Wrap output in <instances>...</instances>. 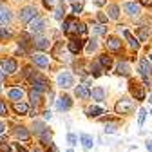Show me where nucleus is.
Instances as JSON below:
<instances>
[{
    "instance_id": "nucleus-1",
    "label": "nucleus",
    "mask_w": 152,
    "mask_h": 152,
    "mask_svg": "<svg viewBox=\"0 0 152 152\" xmlns=\"http://www.w3.org/2000/svg\"><path fill=\"white\" fill-rule=\"evenodd\" d=\"M29 80H31V83H33V89L38 91V92H44V91L49 89V82H47V78H45V76H42L40 72L29 74Z\"/></svg>"
},
{
    "instance_id": "nucleus-2",
    "label": "nucleus",
    "mask_w": 152,
    "mask_h": 152,
    "mask_svg": "<svg viewBox=\"0 0 152 152\" xmlns=\"http://www.w3.org/2000/svg\"><path fill=\"white\" fill-rule=\"evenodd\" d=\"M44 29H45V20L42 16H34L33 20L29 22V33H33V34L42 33Z\"/></svg>"
},
{
    "instance_id": "nucleus-3",
    "label": "nucleus",
    "mask_w": 152,
    "mask_h": 152,
    "mask_svg": "<svg viewBox=\"0 0 152 152\" xmlns=\"http://www.w3.org/2000/svg\"><path fill=\"white\" fill-rule=\"evenodd\" d=\"M116 112L118 114H129V112H132V109H134V105H132V102L130 100H127V98H121L118 103H116Z\"/></svg>"
},
{
    "instance_id": "nucleus-4",
    "label": "nucleus",
    "mask_w": 152,
    "mask_h": 152,
    "mask_svg": "<svg viewBox=\"0 0 152 152\" xmlns=\"http://www.w3.org/2000/svg\"><path fill=\"white\" fill-rule=\"evenodd\" d=\"M34 16H38L36 15V9L33 7V6H26L22 11H20V22H24V24H29Z\"/></svg>"
},
{
    "instance_id": "nucleus-5",
    "label": "nucleus",
    "mask_w": 152,
    "mask_h": 152,
    "mask_svg": "<svg viewBox=\"0 0 152 152\" xmlns=\"http://www.w3.org/2000/svg\"><path fill=\"white\" fill-rule=\"evenodd\" d=\"M58 85L62 87V89H69V87H72L74 85V80H72V74L71 72H60L58 74Z\"/></svg>"
},
{
    "instance_id": "nucleus-6",
    "label": "nucleus",
    "mask_w": 152,
    "mask_h": 152,
    "mask_svg": "<svg viewBox=\"0 0 152 152\" xmlns=\"http://www.w3.org/2000/svg\"><path fill=\"white\" fill-rule=\"evenodd\" d=\"M140 72L143 78H148V76L152 74V62L148 58H141L140 60Z\"/></svg>"
},
{
    "instance_id": "nucleus-7",
    "label": "nucleus",
    "mask_w": 152,
    "mask_h": 152,
    "mask_svg": "<svg viewBox=\"0 0 152 152\" xmlns=\"http://www.w3.org/2000/svg\"><path fill=\"white\" fill-rule=\"evenodd\" d=\"M33 44H34V47L38 49V51H45V49H49V38L47 36H34V40H33Z\"/></svg>"
},
{
    "instance_id": "nucleus-8",
    "label": "nucleus",
    "mask_w": 152,
    "mask_h": 152,
    "mask_svg": "<svg viewBox=\"0 0 152 152\" xmlns=\"http://www.w3.org/2000/svg\"><path fill=\"white\" fill-rule=\"evenodd\" d=\"M74 94H76V96H78L80 100H89V98H91V91H89V87L83 85V83L74 89Z\"/></svg>"
},
{
    "instance_id": "nucleus-9",
    "label": "nucleus",
    "mask_w": 152,
    "mask_h": 152,
    "mask_svg": "<svg viewBox=\"0 0 152 152\" xmlns=\"http://www.w3.org/2000/svg\"><path fill=\"white\" fill-rule=\"evenodd\" d=\"M125 11H127L130 16H140V13H141V6L136 4V2H127V4H125Z\"/></svg>"
},
{
    "instance_id": "nucleus-10",
    "label": "nucleus",
    "mask_w": 152,
    "mask_h": 152,
    "mask_svg": "<svg viewBox=\"0 0 152 152\" xmlns=\"http://www.w3.org/2000/svg\"><path fill=\"white\" fill-rule=\"evenodd\" d=\"M33 62L38 65V67H49L51 65V62H49V56H45V54H34L33 56Z\"/></svg>"
},
{
    "instance_id": "nucleus-11",
    "label": "nucleus",
    "mask_w": 152,
    "mask_h": 152,
    "mask_svg": "<svg viewBox=\"0 0 152 152\" xmlns=\"http://www.w3.org/2000/svg\"><path fill=\"white\" fill-rule=\"evenodd\" d=\"M9 22H11V11H9V7L2 6L0 7V26H6Z\"/></svg>"
},
{
    "instance_id": "nucleus-12",
    "label": "nucleus",
    "mask_w": 152,
    "mask_h": 152,
    "mask_svg": "<svg viewBox=\"0 0 152 152\" xmlns=\"http://www.w3.org/2000/svg\"><path fill=\"white\" fill-rule=\"evenodd\" d=\"M2 69H4V72L13 74V72H16V62L13 58H7V60L2 62Z\"/></svg>"
},
{
    "instance_id": "nucleus-13",
    "label": "nucleus",
    "mask_w": 152,
    "mask_h": 152,
    "mask_svg": "<svg viewBox=\"0 0 152 152\" xmlns=\"http://www.w3.org/2000/svg\"><path fill=\"white\" fill-rule=\"evenodd\" d=\"M132 87H130V92H132V96H134L136 100H145V91H143V87H138L134 82L130 83Z\"/></svg>"
},
{
    "instance_id": "nucleus-14",
    "label": "nucleus",
    "mask_w": 152,
    "mask_h": 152,
    "mask_svg": "<svg viewBox=\"0 0 152 152\" xmlns=\"http://www.w3.org/2000/svg\"><path fill=\"white\" fill-rule=\"evenodd\" d=\"M91 96H92V100H96V102H103L105 100V91L102 87H94L91 91Z\"/></svg>"
},
{
    "instance_id": "nucleus-15",
    "label": "nucleus",
    "mask_w": 152,
    "mask_h": 152,
    "mask_svg": "<svg viewBox=\"0 0 152 152\" xmlns=\"http://www.w3.org/2000/svg\"><path fill=\"white\" fill-rule=\"evenodd\" d=\"M15 136H16L18 140H22V141H27V140H29V130H27L26 127H16V129H15Z\"/></svg>"
},
{
    "instance_id": "nucleus-16",
    "label": "nucleus",
    "mask_w": 152,
    "mask_h": 152,
    "mask_svg": "<svg viewBox=\"0 0 152 152\" xmlns=\"http://www.w3.org/2000/svg\"><path fill=\"white\" fill-rule=\"evenodd\" d=\"M56 107H58L60 110H67V109H71V98H69V96H62V98H58V102H56Z\"/></svg>"
},
{
    "instance_id": "nucleus-17",
    "label": "nucleus",
    "mask_w": 152,
    "mask_h": 152,
    "mask_svg": "<svg viewBox=\"0 0 152 152\" xmlns=\"http://www.w3.org/2000/svg\"><path fill=\"white\" fill-rule=\"evenodd\" d=\"M123 36L127 38V42H129V45H130L132 49H140V40H138V38H134L129 31H123Z\"/></svg>"
},
{
    "instance_id": "nucleus-18",
    "label": "nucleus",
    "mask_w": 152,
    "mask_h": 152,
    "mask_svg": "<svg viewBox=\"0 0 152 152\" xmlns=\"http://www.w3.org/2000/svg\"><path fill=\"white\" fill-rule=\"evenodd\" d=\"M107 47H109L110 51H114V53H116V51H120V49H121V42L118 40V38L110 36V38H109V42H107Z\"/></svg>"
},
{
    "instance_id": "nucleus-19",
    "label": "nucleus",
    "mask_w": 152,
    "mask_h": 152,
    "mask_svg": "<svg viewBox=\"0 0 152 152\" xmlns=\"http://www.w3.org/2000/svg\"><path fill=\"white\" fill-rule=\"evenodd\" d=\"M107 11H109V18H110V20H118V18H120V7L116 4H110Z\"/></svg>"
},
{
    "instance_id": "nucleus-20",
    "label": "nucleus",
    "mask_w": 152,
    "mask_h": 152,
    "mask_svg": "<svg viewBox=\"0 0 152 152\" xmlns=\"http://www.w3.org/2000/svg\"><path fill=\"white\" fill-rule=\"evenodd\" d=\"M9 98H11L13 102H20V100L24 98V91H22V89H11V91H9Z\"/></svg>"
},
{
    "instance_id": "nucleus-21",
    "label": "nucleus",
    "mask_w": 152,
    "mask_h": 152,
    "mask_svg": "<svg viewBox=\"0 0 152 152\" xmlns=\"http://www.w3.org/2000/svg\"><path fill=\"white\" fill-rule=\"evenodd\" d=\"M69 51H71L72 54L80 53V51H82V42H80V40H76V38H72V40L69 42Z\"/></svg>"
},
{
    "instance_id": "nucleus-22",
    "label": "nucleus",
    "mask_w": 152,
    "mask_h": 152,
    "mask_svg": "<svg viewBox=\"0 0 152 152\" xmlns=\"http://www.w3.org/2000/svg\"><path fill=\"white\" fill-rule=\"evenodd\" d=\"M29 100H31V103L36 107L38 103L42 102V92H38V91H34V89H33V91L29 92Z\"/></svg>"
},
{
    "instance_id": "nucleus-23",
    "label": "nucleus",
    "mask_w": 152,
    "mask_h": 152,
    "mask_svg": "<svg viewBox=\"0 0 152 152\" xmlns=\"http://www.w3.org/2000/svg\"><path fill=\"white\" fill-rule=\"evenodd\" d=\"M64 15H65V6L62 2H58V4H56V7H54V18H56V20H62Z\"/></svg>"
},
{
    "instance_id": "nucleus-24",
    "label": "nucleus",
    "mask_w": 152,
    "mask_h": 152,
    "mask_svg": "<svg viewBox=\"0 0 152 152\" xmlns=\"http://www.w3.org/2000/svg\"><path fill=\"white\" fill-rule=\"evenodd\" d=\"M116 72L121 74V76H129V64L127 62H120L116 65Z\"/></svg>"
},
{
    "instance_id": "nucleus-25",
    "label": "nucleus",
    "mask_w": 152,
    "mask_h": 152,
    "mask_svg": "<svg viewBox=\"0 0 152 152\" xmlns=\"http://www.w3.org/2000/svg\"><path fill=\"white\" fill-rule=\"evenodd\" d=\"M15 110L18 112V114H27V110H29V107L26 105V103H22V102H15Z\"/></svg>"
},
{
    "instance_id": "nucleus-26",
    "label": "nucleus",
    "mask_w": 152,
    "mask_h": 152,
    "mask_svg": "<svg viewBox=\"0 0 152 152\" xmlns=\"http://www.w3.org/2000/svg\"><path fill=\"white\" fill-rule=\"evenodd\" d=\"M100 65H102L103 69H109V67L112 65V58H110V56H107V54H102V56H100Z\"/></svg>"
},
{
    "instance_id": "nucleus-27",
    "label": "nucleus",
    "mask_w": 152,
    "mask_h": 152,
    "mask_svg": "<svg viewBox=\"0 0 152 152\" xmlns=\"http://www.w3.org/2000/svg\"><path fill=\"white\" fill-rule=\"evenodd\" d=\"M80 140H82V145H83L85 148H92L94 141H92V138H91L89 134H82V136H80Z\"/></svg>"
},
{
    "instance_id": "nucleus-28",
    "label": "nucleus",
    "mask_w": 152,
    "mask_h": 152,
    "mask_svg": "<svg viewBox=\"0 0 152 152\" xmlns=\"http://www.w3.org/2000/svg\"><path fill=\"white\" fill-rule=\"evenodd\" d=\"M87 114L91 118H98L100 114H103V109L102 107H91V109H87Z\"/></svg>"
},
{
    "instance_id": "nucleus-29",
    "label": "nucleus",
    "mask_w": 152,
    "mask_h": 152,
    "mask_svg": "<svg viewBox=\"0 0 152 152\" xmlns=\"http://www.w3.org/2000/svg\"><path fill=\"white\" fill-rule=\"evenodd\" d=\"M33 129H34V132H36V134H38V136H40V134H42V132L45 130V125H44L42 121H34V125H33Z\"/></svg>"
},
{
    "instance_id": "nucleus-30",
    "label": "nucleus",
    "mask_w": 152,
    "mask_h": 152,
    "mask_svg": "<svg viewBox=\"0 0 152 152\" xmlns=\"http://www.w3.org/2000/svg\"><path fill=\"white\" fill-rule=\"evenodd\" d=\"M140 40H141V42L148 40V29H147V27H140Z\"/></svg>"
},
{
    "instance_id": "nucleus-31",
    "label": "nucleus",
    "mask_w": 152,
    "mask_h": 152,
    "mask_svg": "<svg viewBox=\"0 0 152 152\" xmlns=\"http://www.w3.org/2000/svg\"><path fill=\"white\" fill-rule=\"evenodd\" d=\"M40 138H42V141H44V143H49V145H51V132H49L47 129L40 134Z\"/></svg>"
},
{
    "instance_id": "nucleus-32",
    "label": "nucleus",
    "mask_w": 152,
    "mask_h": 152,
    "mask_svg": "<svg viewBox=\"0 0 152 152\" xmlns=\"http://www.w3.org/2000/svg\"><path fill=\"white\" fill-rule=\"evenodd\" d=\"M116 130H118V125H116V123H109V125H105V132H107V134H114Z\"/></svg>"
},
{
    "instance_id": "nucleus-33",
    "label": "nucleus",
    "mask_w": 152,
    "mask_h": 152,
    "mask_svg": "<svg viewBox=\"0 0 152 152\" xmlns=\"http://www.w3.org/2000/svg\"><path fill=\"white\" fill-rule=\"evenodd\" d=\"M92 27H94V31H96L98 34H105V33H107L103 24H92Z\"/></svg>"
},
{
    "instance_id": "nucleus-34",
    "label": "nucleus",
    "mask_w": 152,
    "mask_h": 152,
    "mask_svg": "<svg viewBox=\"0 0 152 152\" xmlns=\"http://www.w3.org/2000/svg\"><path fill=\"white\" fill-rule=\"evenodd\" d=\"M145 116H147V110H145V109H140V118H138V123H140V125H143Z\"/></svg>"
},
{
    "instance_id": "nucleus-35",
    "label": "nucleus",
    "mask_w": 152,
    "mask_h": 152,
    "mask_svg": "<svg viewBox=\"0 0 152 152\" xmlns=\"http://www.w3.org/2000/svg\"><path fill=\"white\" fill-rule=\"evenodd\" d=\"M96 42H94V40H91L89 44H87V53H92V51H96Z\"/></svg>"
},
{
    "instance_id": "nucleus-36",
    "label": "nucleus",
    "mask_w": 152,
    "mask_h": 152,
    "mask_svg": "<svg viewBox=\"0 0 152 152\" xmlns=\"http://www.w3.org/2000/svg\"><path fill=\"white\" fill-rule=\"evenodd\" d=\"M6 38H9V31H6L4 27H0V40H6Z\"/></svg>"
},
{
    "instance_id": "nucleus-37",
    "label": "nucleus",
    "mask_w": 152,
    "mask_h": 152,
    "mask_svg": "<svg viewBox=\"0 0 152 152\" xmlns=\"http://www.w3.org/2000/svg\"><path fill=\"white\" fill-rule=\"evenodd\" d=\"M67 141H69V145H76V141H78V138H76L74 134H69V136H67Z\"/></svg>"
},
{
    "instance_id": "nucleus-38",
    "label": "nucleus",
    "mask_w": 152,
    "mask_h": 152,
    "mask_svg": "<svg viewBox=\"0 0 152 152\" xmlns=\"http://www.w3.org/2000/svg\"><path fill=\"white\" fill-rule=\"evenodd\" d=\"M0 152H11V147L7 143H0Z\"/></svg>"
},
{
    "instance_id": "nucleus-39",
    "label": "nucleus",
    "mask_w": 152,
    "mask_h": 152,
    "mask_svg": "<svg viewBox=\"0 0 152 152\" xmlns=\"http://www.w3.org/2000/svg\"><path fill=\"white\" fill-rule=\"evenodd\" d=\"M0 114H7V107H6V103L0 100Z\"/></svg>"
},
{
    "instance_id": "nucleus-40",
    "label": "nucleus",
    "mask_w": 152,
    "mask_h": 152,
    "mask_svg": "<svg viewBox=\"0 0 152 152\" xmlns=\"http://www.w3.org/2000/svg\"><path fill=\"white\" fill-rule=\"evenodd\" d=\"M92 71H94V76H100V64H94Z\"/></svg>"
},
{
    "instance_id": "nucleus-41",
    "label": "nucleus",
    "mask_w": 152,
    "mask_h": 152,
    "mask_svg": "<svg viewBox=\"0 0 152 152\" xmlns=\"http://www.w3.org/2000/svg\"><path fill=\"white\" fill-rule=\"evenodd\" d=\"M44 4H45V7H53L56 4V0H44Z\"/></svg>"
},
{
    "instance_id": "nucleus-42",
    "label": "nucleus",
    "mask_w": 152,
    "mask_h": 152,
    "mask_svg": "<svg viewBox=\"0 0 152 152\" xmlns=\"http://www.w3.org/2000/svg\"><path fill=\"white\" fill-rule=\"evenodd\" d=\"M78 33H80V34H85V33H87V29H85L83 24H78Z\"/></svg>"
},
{
    "instance_id": "nucleus-43",
    "label": "nucleus",
    "mask_w": 152,
    "mask_h": 152,
    "mask_svg": "<svg viewBox=\"0 0 152 152\" xmlns=\"http://www.w3.org/2000/svg\"><path fill=\"white\" fill-rule=\"evenodd\" d=\"M72 11L74 13H80L82 11V4H72Z\"/></svg>"
},
{
    "instance_id": "nucleus-44",
    "label": "nucleus",
    "mask_w": 152,
    "mask_h": 152,
    "mask_svg": "<svg viewBox=\"0 0 152 152\" xmlns=\"http://www.w3.org/2000/svg\"><path fill=\"white\" fill-rule=\"evenodd\" d=\"M98 20H100L102 24H105V22H107V16H105L103 13H100V15H98Z\"/></svg>"
},
{
    "instance_id": "nucleus-45",
    "label": "nucleus",
    "mask_w": 152,
    "mask_h": 152,
    "mask_svg": "<svg viewBox=\"0 0 152 152\" xmlns=\"http://www.w3.org/2000/svg\"><path fill=\"white\" fill-rule=\"evenodd\" d=\"M92 2L96 4V6H105V2H107V0H92Z\"/></svg>"
},
{
    "instance_id": "nucleus-46",
    "label": "nucleus",
    "mask_w": 152,
    "mask_h": 152,
    "mask_svg": "<svg viewBox=\"0 0 152 152\" xmlns=\"http://www.w3.org/2000/svg\"><path fill=\"white\" fill-rule=\"evenodd\" d=\"M145 85H148V87H152V78H145Z\"/></svg>"
},
{
    "instance_id": "nucleus-47",
    "label": "nucleus",
    "mask_w": 152,
    "mask_h": 152,
    "mask_svg": "<svg viewBox=\"0 0 152 152\" xmlns=\"http://www.w3.org/2000/svg\"><path fill=\"white\" fill-rule=\"evenodd\" d=\"M143 6H152V0H141Z\"/></svg>"
},
{
    "instance_id": "nucleus-48",
    "label": "nucleus",
    "mask_w": 152,
    "mask_h": 152,
    "mask_svg": "<svg viewBox=\"0 0 152 152\" xmlns=\"http://www.w3.org/2000/svg\"><path fill=\"white\" fill-rule=\"evenodd\" d=\"M147 150H148V152H152V140H150V141H147Z\"/></svg>"
},
{
    "instance_id": "nucleus-49",
    "label": "nucleus",
    "mask_w": 152,
    "mask_h": 152,
    "mask_svg": "<svg viewBox=\"0 0 152 152\" xmlns=\"http://www.w3.org/2000/svg\"><path fill=\"white\" fill-rule=\"evenodd\" d=\"M49 147H51V152H58V148H56V145H53V143H51Z\"/></svg>"
},
{
    "instance_id": "nucleus-50",
    "label": "nucleus",
    "mask_w": 152,
    "mask_h": 152,
    "mask_svg": "<svg viewBox=\"0 0 152 152\" xmlns=\"http://www.w3.org/2000/svg\"><path fill=\"white\" fill-rule=\"evenodd\" d=\"M16 150H18V152H27V150H26L24 147H20V145H18V147H16Z\"/></svg>"
},
{
    "instance_id": "nucleus-51",
    "label": "nucleus",
    "mask_w": 152,
    "mask_h": 152,
    "mask_svg": "<svg viewBox=\"0 0 152 152\" xmlns=\"http://www.w3.org/2000/svg\"><path fill=\"white\" fill-rule=\"evenodd\" d=\"M4 129H6V127H4V123H0V134L4 132Z\"/></svg>"
},
{
    "instance_id": "nucleus-52",
    "label": "nucleus",
    "mask_w": 152,
    "mask_h": 152,
    "mask_svg": "<svg viewBox=\"0 0 152 152\" xmlns=\"http://www.w3.org/2000/svg\"><path fill=\"white\" fill-rule=\"evenodd\" d=\"M33 152H44V150H42V148H40V147H36V148H34V150H33Z\"/></svg>"
},
{
    "instance_id": "nucleus-53",
    "label": "nucleus",
    "mask_w": 152,
    "mask_h": 152,
    "mask_svg": "<svg viewBox=\"0 0 152 152\" xmlns=\"http://www.w3.org/2000/svg\"><path fill=\"white\" fill-rule=\"evenodd\" d=\"M148 102H150V103H152V94H150V100H148Z\"/></svg>"
},
{
    "instance_id": "nucleus-54",
    "label": "nucleus",
    "mask_w": 152,
    "mask_h": 152,
    "mask_svg": "<svg viewBox=\"0 0 152 152\" xmlns=\"http://www.w3.org/2000/svg\"><path fill=\"white\" fill-rule=\"evenodd\" d=\"M148 60H150V62H152V54H150V58H148Z\"/></svg>"
},
{
    "instance_id": "nucleus-55",
    "label": "nucleus",
    "mask_w": 152,
    "mask_h": 152,
    "mask_svg": "<svg viewBox=\"0 0 152 152\" xmlns=\"http://www.w3.org/2000/svg\"><path fill=\"white\" fill-rule=\"evenodd\" d=\"M67 152H72V150H67Z\"/></svg>"
}]
</instances>
